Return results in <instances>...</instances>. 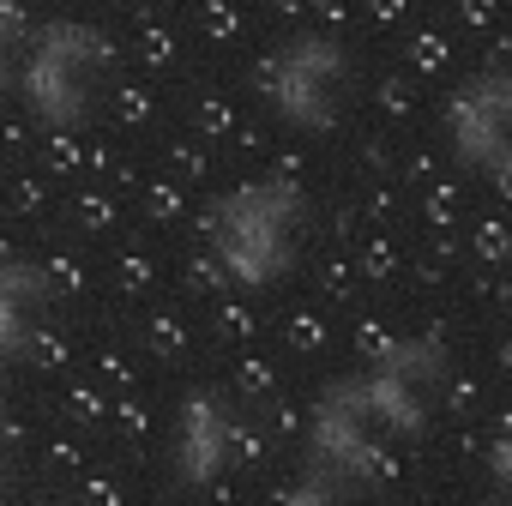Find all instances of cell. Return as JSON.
<instances>
[{
  "instance_id": "8fae6325",
  "label": "cell",
  "mask_w": 512,
  "mask_h": 506,
  "mask_svg": "<svg viewBox=\"0 0 512 506\" xmlns=\"http://www.w3.org/2000/svg\"><path fill=\"white\" fill-rule=\"evenodd\" d=\"M482 470H488V488H494L500 500H512V410L494 422L488 452H482Z\"/></svg>"
},
{
  "instance_id": "30bf717a",
  "label": "cell",
  "mask_w": 512,
  "mask_h": 506,
  "mask_svg": "<svg viewBox=\"0 0 512 506\" xmlns=\"http://www.w3.org/2000/svg\"><path fill=\"white\" fill-rule=\"evenodd\" d=\"M31 49H37V25L25 19L19 0H0V97H19Z\"/></svg>"
},
{
  "instance_id": "9c48e42d",
  "label": "cell",
  "mask_w": 512,
  "mask_h": 506,
  "mask_svg": "<svg viewBox=\"0 0 512 506\" xmlns=\"http://www.w3.org/2000/svg\"><path fill=\"white\" fill-rule=\"evenodd\" d=\"M362 482H368V476H344V470H326V464L308 458V464L284 482L278 506H374Z\"/></svg>"
},
{
  "instance_id": "3957f363",
  "label": "cell",
  "mask_w": 512,
  "mask_h": 506,
  "mask_svg": "<svg viewBox=\"0 0 512 506\" xmlns=\"http://www.w3.org/2000/svg\"><path fill=\"white\" fill-rule=\"evenodd\" d=\"M260 103H266V115L284 133L326 139L356 103V61H350V49L338 37H326V31L290 37L260 73Z\"/></svg>"
},
{
  "instance_id": "277c9868",
  "label": "cell",
  "mask_w": 512,
  "mask_h": 506,
  "mask_svg": "<svg viewBox=\"0 0 512 506\" xmlns=\"http://www.w3.org/2000/svg\"><path fill=\"white\" fill-rule=\"evenodd\" d=\"M356 374H362L368 404H374V416L386 422L392 446H398V440H416V434L434 422V410L446 404V392H452V356H446V344H440L434 332L392 338V344H386L368 368H356Z\"/></svg>"
},
{
  "instance_id": "52a82bcc",
  "label": "cell",
  "mask_w": 512,
  "mask_h": 506,
  "mask_svg": "<svg viewBox=\"0 0 512 506\" xmlns=\"http://www.w3.org/2000/svg\"><path fill=\"white\" fill-rule=\"evenodd\" d=\"M446 151L470 175H512V73H476L452 91Z\"/></svg>"
},
{
  "instance_id": "6da1fadb",
  "label": "cell",
  "mask_w": 512,
  "mask_h": 506,
  "mask_svg": "<svg viewBox=\"0 0 512 506\" xmlns=\"http://www.w3.org/2000/svg\"><path fill=\"white\" fill-rule=\"evenodd\" d=\"M314 241V199L296 175H253L235 181L205 211V253L229 290L266 296L284 290Z\"/></svg>"
},
{
  "instance_id": "ba28073f",
  "label": "cell",
  "mask_w": 512,
  "mask_h": 506,
  "mask_svg": "<svg viewBox=\"0 0 512 506\" xmlns=\"http://www.w3.org/2000/svg\"><path fill=\"white\" fill-rule=\"evenodd\" d=\"M55 320V278L37 260H0V362L31 356Z\"/></svg>"
},
{
  "instance_id": "7c38bea8",
  "label": "cell",
  "mask_w": 512,
  "mask_h": 506,
  "mask_svg": "<svg viewBox=\"0 0 512 506\" xmlns=\"http://www.w3.org/2000/svg\"><path fill=\"white\" fill-rule=\"evenodd\" d=\"M13 458H19V428H13L7 410H0V482L13 476Z\"/></svg>"
},
{
  "instance_id": "8992f818",
  "label": "cell",
  "mask_w": 512,
  "mask_h": 506,
  "mask_svg": "<svg viewBox=\"0 0 512 506\" xmlns=\"http://www.w3.org/2000/svg\"><path fill=\"white\" fill-rule=\"evenodd\" d=\"M386 452H392V434L374 416L362 374H338L308 404V458L326 470H344V476H374Z\"/></svg>"
},
{
  "instance_id": "5b68a950",
  "label": "cell",
  "mask_w": 512,
  "mask_h": 506,
  "mask_svg": "<svg viewBox=\"0 0 512 506\" xmlns=\"http://www.w3.org/2000/svg\"><path fill=\"white\" fill-rule=\"evenodd\" d=\"M235 452H241V410H235V398L217 392V386L181 392V404L169 416V434H163L169 482L187 488V494H205V488H217L235 470Z\"/></svg>"
},
{
  "instance_id": "7a4b0ae2",
  "label": "cell",
  "mask_w": 512,
  "mask_h": 506,
  "mask_svg": "<svg viewBox=\"0 0 512 506\" xmlns=\"http://www.w3.org/2000/svg\"><path fill=\"white\" fill-rule=\"evenodd\" d=\"M115 91V49L91 31V25H49L37 31L31 67H25V109L55 127V133H79L103 115Z\"/></svg>"
}]
</instances>
